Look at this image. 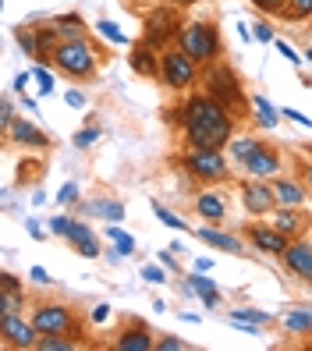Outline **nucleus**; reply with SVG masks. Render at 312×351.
<instances>
[{
	"mask_svg": "<svg viewBox=\"0 0 312 351\" xmlns=\"http://www.w3.org/2000/svg\"><path fill=\"white\" fill-rule=\"evenodd\" d=\"M181 138L189 142V149H224L235 138V121L231 110L210 93H195L181 103L178 110Z\"/></svg>",
	"mask_w": 312,
	"mask_h": 351,
	"instance_id": "nucleus-1",
	"label": "nucleus"
},
{
	"mask_svg": "<svg viewBox=\"0 0 312 351\" xmlns=\"http://www.w3.org/2000/svg\"><path fill=\"white\" fill-rule=\"evenodd\" d=\"M53 64L64 71L68 78L86 82V78L96 75L99 53H96V47L89 43L86 36H82V39H64V43H57V47H53Z\"/></svg>",
	"mask_w": 312,
	"mask_h": 351,
	"instance_id": "nucleus-2",
	"label": "nucleus"
},
{
	"mask_svg": "<svg viewBox=\"0 0 312 351\" xmlns=\"http://www.w3.org/2000/svg\"><path fill=\"white\" fill-rule=\"evenodd\" d=\"M178 47L189 53L195 64H213L220 57V36L210 22H181L178 29Z\"/></svg>",
	"mask_w": 312,
	"mask_h": 351,
	"instance_id": "nucleus-3",
	"label": "nucleus"
},
{
	"mask_svg": "<svg viewBox=\"0 0 312 351\" xmlns=\"http://www.w3.org/2000/svg\"><path fill=\"white\" fill-rule=\"evenodd\" d=\"M206 93H210L213 99H220L231 114H241L238 107H245V93H241V82L238 75L227 68V64H206Z\"/></svg>",
	"mask_w": 312,
	"mask_h": 351,
	"instance_id": "nucleus-4",
	"label": "nucleus"
},
{
	"mask_svg": "<svg viewBox=\"0 0 312 351\" xmlns=\"http://www.w3.org/2000/svg\"><path fill=\"white\" fill-rule=\"evenodd\" d=\"M181 167L189 171L195 181H202V184L227 181V174H231L224 149H189V153L181 156Z\"/></svg>",
	"mask_w": 312,
	"mask_h": 351,
	"instance_id": "nucleus-5",
	"label": "nucleus"
},
{
	"mask_svg": "<svg viewBox=\"0 0 312 351\" xmlns=\"http://www.w3.org/2000/svg\"><path fill=\"white\" fill-rule=\"evenodd\" d=\"M195 75H199V64L181 47H174V50L167 47L160 53V82H163V86L184 93V89L195 86Z\"/></svg>",
	"mask_w": 312,
	"mask_h": 351,
	"instance_id": "nucleus-6",
	"label": "nucleus"
},
{
	"mask_svg": "<svg viewBox=\"0 0 312 351\" xmlns=\"http://www.w3.org/2000/svg\"><path fill=\"white\" fill-rule=\"evenodd\" d=\"M32 323H36L39 334H75V326H78L71 308L68 305H53V302L39 305L32 313Z\"/></svg>",
	"mask_w": 312,
	"mask_h": 351,
	"instance_id": "nucleus-7",
	"label": "nucleus"
},
{
	"mask_svg": "<svg viewBox=\"0 0 312 351\" xmlns=\"http://www.w3.org/2000/svg\"><path fill=\"white\" fill-rule=\"evenodd\" d=\"M36 341H39V330H36V323L29 319H22L18 313H8V316H0V344L4 348H36Z\"/></svg>",
	"mask_w": 312,
	"mask_h": 351,
	"instance_id": "nucleus-8",
	"label": "nucleus"
},
{
	"mask_svg": "<svg viewBox=\"0 0 312 351\" xmlns=\"http://www.w3.org/2000/svg\"><path fill=\"white\" fill-rule=\"evenodd\" d=\"M241 202H245V210L252 213V217H263L269 210H277V195H274V184H266L263 178H248L241 184Z\"/></svg>",
	"mask_w": 312,
	"mask_h": 351,
	"instance_id": "nucleus-9",
	"label": "nucleus"
},
{
	"mask_svg": "<svg viewBox=\"0 0 312 351\" xmlns=\"http://www.w3.org/2000/svg\"><path fill=\"white\" fill-rule=\"evenodd\" d=\"M178 18L167 11V8H160L153 18H149V25H145V43H149L153 50H167V39L174 36L178 39Z\"/></svg>",
	"mask_w": 312,
	"mask_h": 351,
	"instance_id": "nucleus-10",
	"label": "nucleus"
},
{
	"mask_svg": "<svg viewBox=\"0 0 312 351\" xmlns=\"http://www.w3.org/2000/svg\"><path fill=\"white\" fill-rule=\"evenodd\" d=\"M241 167H245L248 178H263V181H266V178H277L284 163H280V153H277L274 146H266V142H263V146H259L252 156H248Z\"/></svg>",
	"mask_w": 312,
	"mask_h": 351,
	"instance_id": "nucleus-11",
	"label": "nucleus"
},
{
	"mask_svg": "<svg viewBox=\"0 0 312 351\" xmlns=\"http://www.w3.org/2000/svg\"><path fill=\"white\" fill-rule=\"evenodd\" d=\"M248 238H252V245L259 252H266V256H284L287 245H291V238L284 231H277V227H263V223H248Z\"/></svg>",
	"mask_w": 312,
	"mask_h": 351,
	"instance_id": "nucleus-12",
	"label": "nucleus"
},
{
	"mask_svg": "<svg viewBox=\"0 0 312 351\" xmlns=\"http://www.w3.org/2000/svg\"><path fill=\"white\" fill-rule=\"evenodd\" d=\"M284 266L302 284H312V245L302 241V238H295V241L287 245V252H284Z\"/></svg>",
	"mask_w": 312,
	"mask_h": 351,
	"instance_id": "nucleus-13",
	"label": "nucleus"
},
{
	"mask_svg": "<svg viewBox=\"0 0 312 351\" xmlns=\"http://www.w3.org/2000/svg\"><path fill=\"white\" fill-rule=\"evenodd\" d=\"M153 348H156V337L149 334V326H145V323L124 326L121 334L114 337V351H153Z\"/></svg>",
	"mask_w": 312,
	"mask_h": 351,
	"instance_id": "nucleus-14",
	"label": "nucleus"
},
{
	"mask_svg": "<svg viewBox=\"0 0 312 351\" xmlns=\"http://www.w3.org/2000/svg\"><path fill=\"white\" fill-rule=\"evenodd\" d=\"M68 241H71V249H75L82 259H96V256H99V241H96V234H93V227H89V223L71 220V227H68Z\"/></svg>",
	"mask_w": 312,
	"mask_h": 351,
	"instance_id": "nucleus-15",
	"label": "nucleus"
},
{
	"mask_svg": "<svg viewBox=\"0 0 312 351\" xmlns=\"http://www.w3.org/2000/svg\"><path fill=\"white\" fill-rule=\"evenodd\" d=\"M227 319H231L238 330H245V334H259L263 326H269L274 323V316L269 313H263V308H227Z\"/></svg>",
	"mask_w": 312,
	"mask_h": 351,
	"instance_id": "nucleus-16",
	"label": "nucleus"
},
{
	"mask_svg": "<svg viewBox=\"0 0 312 351\" xmlns=\"http://www.w3.org/2000/svg\"><path fill=\"white\" fill-rule=\"evenodd\" d=\"M11 142H18V146H25V149H47V135L39 132L36 125H29V121H11V125L4 128Z\"/></svg>",
	"mask_w": 312,
	"mask_h": 351,
	"instance_id": "nucleus-17",
	"label": "nucleus"
},
{
	"mask_svg": "<svg viewBox=\"0 0 312 351\" xmlns=\"http://www.w3.org/2000/svg\"><path fill=\"white\" fill-rule=\"evenodd\" d=\"M274 195H277V206H291V210H302V202H305L309 189H305L302 181L277 178V181H274Z\"/></svg>",
	"mask_w": 312,
	"mask_h": 351,
	"instance_id": "nucleus-18",
	"label": "nucleus"
},
{
	"mask_svg": "<svg viewBox=\"0 0 312 351\" xmlns=\"http://www.w3.org/2000/svg\"><path fill=\"white\" fill-rule=\"evenodd\" d=\"M18 308H25V291L11 274H4V280H0V316L18 313Z\"/></svg>",
	"mask_w": 312,
	"mask_h": 351,
	"instance_id": "nucleus-19",
	"label": "nucleus"
},
{
	"mask_svg": "<svg viewBox=\"0 0 312 351\" xmlns=\"http://www.w3.org/2000/svg\"><path fill=\"white\" fill-rule=\"evenodd\" d=\"M195 238H199V241H206V245H213V249H220V252L245 256V245H241L238 238L224 234V231H213V227H199V231H195Z\"/></svg>",
	"mask_w": 312,
	"mask_h": 351,
	"instance_id": "nucleus-20",
	"label": "nucleus"
},
{
	"mask_svg": "<svg viewBox=\"0 0 312 351\" xmlns=\"http://www.w3.org/2000/svg\"><path fill=\"white\" fill-rule=\"evenodd\" d=\"M195 213H199L202 220H224V217H227V199H224L220 192H202V195L195 199Z\"/></svg>",
	"mask_w": 312,
	"mask_h": 351,
	"instance_id": "nucleus-21",
	"label": "nucleus"
},
{
	"mask_svg": "<svg viewBox=\"0 0 312 351\" xmlns=\"http://www.w3.org/2000/svg\"><path fill=\"white\" fill-rule=\"evenodd\" d=\"M189 291L199 295L202 305H210V308L220 305V287H217L210 277H206V274H199V270H192V277H189Z\"/></svg>",
	"mask_w": 312,
	"mask_h": 351,
	"instance_id": "nucleus-22",
	"label": "nucleus"
},
{
	"mask_svg": "<svg viewBox=\"0 0 312 351\" xmlns=\"http://www.w3.org/2000/svg\"><path fill=\"white\" fill-rule=\"evenodd\" d=\"M82 213H86V217H103L107 223H121L124 220V206L117 199H96V202L82 206Z\"/></svg>",
	"mask_w": 312,
	"mask_h": 351,
	"instance_id": "nucleus-23",
	"label": "nucleus"
},
{
	"mask_svg": "<svg viewBox=\"0 0 312 351\" xmlns=\"http://www.w3.org/2000/svg\"><path fill=\"white\" fill-rule=\"evenodd\" d=\"M274 227H277V231H284L291 241H295V238L305 231V227H309V220H305L298 210H291V206H280V213L274 217Z\"/></svg>",
	"mask_w": 312,
	"mask_h": 351,
	"instance_id": "nucleus-24",
	"label": "nucleus"
},
{
	"mask_svg": "<svg viewBox=\"0 0 312 351\" xmlns=\"http://www.w3.org/2000/svg\"><path fill=\"white\" fill-rule=\"evenodd\" d=\"M252 117H256V125H259V128L274 132V128L280 125V117H284V114H277V107H274V103H269L266 96H252Z\"/></svg>",
	"mask_w": 312,
	"mask_h": 351,
	"instance_id": "nucleus-25",
	"label": "nucleus"
},
{
	"mask_svg": "<svg viewBox=\"0 0 312 351\" xmlns=\"http://www.w3.org/2000/svg\"><path fill=\"white\" fill-rule=\"evenodd\" d=\"M53 36H57V43H64V39H82L86 36V22H82L78 14H68V18H53L50 22Z\"/></svg>",
	"mask_w": 312,
	"mask_h": 351,
	"instance_id": "nucleus-26",
	"label": "nucleus"
},
{
	"mask_svg": "<svg viewBox=\"0 0 312 351\" xmlns=\"http://www.w3.org/2000/svg\"><path fill=\"white\" fill-rule=\"evenodd\" d=\"M277 323L287 330V334H298V337L312 334V313L309 308H291V313H284Z\"/></svg>",
	"mask_w": 312,
	"mask_h": 351,
	"instance_id": "nucleus-27",
	"label": "nucleus"
},
{
	"mask_svg": "<svg viewBox=\"0 0 312 351\" xmlns=\"http://www.w3.org/2000/svg\"><path fill=\"white\" fill-rule=\"evenodd\" d=\"M103 234H107V241L114 245L110 252H114L117 259H128V256L135 252V238H132L128 231H121L117 223H107V231H103Z\"/></svg>",
	"mask_w": 312,
	"mask_h": 351,
	"instance_id": "nucleus-28",
	"label": "nucleus"
},
{
	"mask_svg": "<svg viewBox=\"0 0 312 351\" xmlns=\"http://www.w3.org/2000/svg\"><path fill=\"white\" fill-rule=\"evenodd\" d=\"M132 68L139 75H149V78H160V53L153 47H142L139 53H132Z\"/></svg>",
	"mask_w": 312,
	"mask_h": 351,
	"instance_id": "nucleus-29",
	"label": "nucleus"
},
{
	"mask_svg": "<svg viewBox=\"0 0 312 351\" xmlns=\"http://www.w3.org/2000/svg\"><path fill=\"white\" fill-rule=\"evenodd\" d=\"M259 146H263L259 138H252V135H241V138H231V142H227V153H231V160L241 167V163H245L248 156H252Z\"/></svg>",
	"mask_w": 312,
	"mask_h": 351,
	"instance_id": "nucleus-30",
	"label": "nucleus"
},
{
	"mask_svg": "<svg viewBox=\"0 0 312 351\" xmlns=\"http://www.w3.org/2000/svg\"><path fill=\"white\" fill-rule=\"evenodd\" d=\"M36 348L39 351H75L78 341H68V334H39Z\"/></svg>",
	"mask_w": 312,
	"mask_h": 351,
	"instance_id": "nucleus-31",
	"label": "nucleus"
},
{
	"mask_svg": "<svg viewBox=\"0 0 312 351\" xmlns=\"http://www.w3.org/2000/svg\"><path fill=\"white\" fill-rule=\"evenodd\" d=\"M14 39H18V47H22L29 57L39 60V36H36L32 25H18V29H14Z\"/></svg>",
	"mask_w": 312,
	"mask_h": 351,
	"instance_id": "nucleus-32",
	"label": "nucleus"
},
{
	"mask_svg": "<svg viewBox=\"0 0 312 351\" xmlns=\"http://www.w3.org/2000/svg\"><path fill=\"white\" fill-rule=\"evenodd\" d=\"M96 32L103 36V39H107V43H114V47H128V36H124L114 22H110V18H103V22H96Z\"/></svg>",
	"mask_w": 312,
	"mask_h": 351,
	"instance_id": "nucleus-33",
	"label": "nucleus"
},
{
	"mask_svg": "<svg viewBox=\"0 0 312 351\" xmlns=\"http://www.w3.org/2000/svg\"><path fill=\"white\" fill-rule=\"evenodd\" d=\"M153 213H156V220H160L163 227H171V231H189V223H184L181 217H174L163 202H153Z\"/></svg>",
	"mask_w": 312,
	"mask_h": 351,
	"instance_id": "nucleus-34",
	"label": "nucleus"
},
{
	"mask_svg": "<svg viewBox=\"0 0 312 351\" xmlns=\"http://www.w3.org/2000/svg\"><path fill=\"white\" fill-rule=\"evenodd\" d=\"M32 78L39 82V96H50V93H53V75H50L43 64H36V68H32Z\"/></svg>",
	"mask_w": 312,
	"mask_h": 351,
	"instance_id": "nucleus-35",
	"label": "nucleus"
},
{
	"mask_svg": "<svg viewBox=\"0 0 312 351\" xmlns=\"http://www.w3.org/2000/svg\"><path fill=\"white\" fill-rule=\"evenodd\" d=\"M96 138H99V128H78L75 132V146L78 149H89V146H96Z\"/></svg>",
	"mask_w": 312,
	"mask_h": 351,
	"instance_id": "nucleus-36",
	"label": "nucleus"
},
{
	"mask_svg": "<svg viewBox=\"0 0 312 351\" xmlns=\"http://www.w3.org/2000/svg\"><path fill=\"white\" fill-rule=\"evenodd\" d=\"M287 18H309L312 14V0H287Z\"/></svg>",
	"mask_w": 312,
	"mask_h": 351,
	"instance_id": "nucleus-37",
	"label": "nucleus"
},
{
	"mask_svg": "<svg viewBox=\"0 0 312 351\" xmlns=\"http://www.w3.org/2000/svg\"><path fill=\"white\" fill-rule=\"evenodd\" d=\"M156 348H160V351H189L192 344L181 341V337H174V334H167V337H156Z\"/></svg>",
	"mask_w": 312,
	"mask_h": 351,
	"instance_id": "nucleus-38",
	"label": "nucleus"
},
{
	"mask_svg": "<svg viewBox=\"0 0 312 351\" xmlns=\"http://www.w3.org/2000/svg\"><path fill=\"white\" fill-rule=\"evenodd\" d=\"M57 202H60V206H75V202H78V184H75V181L60 184V192H57Z\"/></svg>",
	"mask_w": 312,
	"mask_h": 351,
	"instance_id": "nucleus-39",
	"label": "nucleus"
},
{
	"mask_svg": "<svg viewBox=\"0 0 312 351\" xmlns=\"http://www.w3.org/2000/svg\"><path fill=\"white\" fill-rule=\"evenodd\" d=\"M252 4H256L263 14H284V11H287V0H252Z\"/></svg>",
	"mask_w": 312,
	"mask_h": 351,
	"instance_id": "nucleus-40",
	"label": "nucleus"
},
{
	"mask_svg": "<svg viewBox=\"0 0 312 351\" xmlns=\"http://www.w3.org/2000/svg\"><path fill=\"white\" fill-rule=\"evenodd\" d=\"M280 114H284V117H291L295 125H302V128H309V132H312V117H305L302 110H295V107H280Z\"/></svg>",
	"mask_w": 312,
	"mask_h": 351,
	"instance_id": "nucleus-41",
	"label": "nucleus"
},
{
	"mask_svg": "<svg viewBox=\"0 0 312 351\" xmlns=\"http://www.w3.org/2000/svg\"><path fill=\"white\" fill-rule=\"evenodd\" d=\"M68 227H71V217H53V220H50V234L68 238Z\"/></svg>",
	"mask_w": 312,
	"mask_h": 351,
	"instance_id": "nucleus-42",
	"label": "nucleus"
},
{
	"mask_svg": "<svg viewBox=\"0 0 312 351\" xmlns=\"http://www.w3.org/2000/svg\"><path fill=\"white\" fill-rule=\"evenodd\" d=\"M142 277L149 284H167V274H163L160 266H142Z\"/></svg>",
	"mask_w": 312,
	"mask_h": 351,
	"instance_id": "nucleus-43",
	"label": "nucleus"
},
{
	"mask_svg": "<svg viewBox=\"0 0 312 351\" xmlns=\"http://www.w3.org/2000/svg\"><path fill=\"white\" fill-rule=\"evenodd\" d=\"M274 43H277V50L284 53V60H291V64H302V53H295V47H291V43H284V39H274Z\"/></svg>",
	"mask_w": 312,
	"mask_h": 351,
	"instance_id": "nucleus-44",
	"label": "nucleus"
},
{
	"mask_svg": "<svg viewBox=\"0 0 312 351\" xmlns=\"http://www.w3.org/2000/svg\"><path fill=\"white\" fill-rule=\"evenodd\" d=\"M252 36L259 39V43H274V39H277V36H274V29H269L266 22H256V32H252Z\"/></svg>",
	"mask_w": 312,
	"mask_h": 351,
	"instance_id": "nucleus-45",
	"label": "nucleus"
},
{
	"mask_svg": "<svg viewBox=\"0 0 312 351\" xmlns=\"http://www.w3.org/2000/svg\"><path fill=\"white\" fill-rule=\"evenodd\" d=\"M64 99H68V107H75V110H78V107H86V96H82L78 89H71V93H68Z\"/></svg>",
	"mask_w": 312,
	"mask_h": 351,
	"instance_id": "nucleus-46",
	"label": "nucleus"
},
{
	"mask_svg": "<svg viewBox=\"0 0 312 351\" xmlns=\"http://www.w3.org/2000/svg\"><path fill=\"white\" fill-rule=\"evenodd\" d=\"M29 277H32L36 284H50V274L43 270V266H32V270H29Z\"/></svg>",
	"mask_w": 312,
	"mask_h": 351,
	"instance_id": "nucleus-47",
	"label": "nucleus"
},
{
	"mask_svg": "<svg viewBox=\"0 0 312 351\" xmlns=\"http://www.w3.org/2000/svg\"><path fill=\"white\" fill-rule=\"evenodd\" d=\"M174 249H163V252H156V259L163 263V266H167V270H178V263H174V256H171Z\"/></svg>",
	"mask_w": 312,
	"mask_h": 351,
	"instance_id": "nucleus-48",
	"label": "nucleus"
},
{
	"mask_svg": "<svg viewBox=\"0 0 312 351\" xmlns=\"http://www.w3.org/2000/svg\"><path fill=\"white\" fill-rule=\"evenodd\" d=\"M107 316H110L107 305H96V308H93V323H107Z\"/></svg>",
	"mask_w": 312,
	"mask_h": 351,
	"instance_id": "nucleus-49",
	"label": "nucleus"
},
{
	"mask_svg": "<svg viewBox=\"0 0 312 351\" xmlns=\"http://www.w3.org/2000/svg\"><path fill=\"white\" fill-rule=\"evenodd\" d=\"M195 270H199V274H210V270H213V259H210V256L195 259Z\"/></svg>",
	"mask_w": 312,
	"mask_h": 351,
	"instance_id": "nucleus-50",
	"label": "nucleus"
},
{
	"mask_svg": "<svg viewBox=\"0 0 312 351\" xmlns=\"http://www.w3.org/2000/svg\"><path fill=\"white\" fill-rule=\"evenodd\" d=\"M25 223H29V234H32V238H47L43 227H39V220H25Z\"/></svg>",
	"mask_w": 312,
	"mask_h": 351,
	"instance_id": "nucleus-51",
	"label": "nucleus"
},
{
	"mask_svg": "<svg viewBox=\"0 0 312 351\" xmlns=\"http://www.w3.org/2000/svg\"><path fill=\"white\" fill-rule=\"evenodd\" d=\"M305 184H309V192H312V163L305 167Z\"/></svg>",
	"mask_w": 312,
	"mask_h": 351,
	"instance_id": "nucleus-52",
	"label": "nucleus"
},
{
	"mask_svg": "<svg viewBox=\"0 0 312 351\" xmlns=\"http://www.w3.org/2000/svg\"><path fill=\"white\" fill-rule=\"evenodd\" d=\"M178 4H199V0H178Z\"/></svg>",
	"mask_w": 312,
	"mask_h": 351,
	"instance_id": "nucleus-53",
	"label": "nucleus"
},
{
	"mask_svg": "<svg viewBox=\"0 0 312 351\" xmlns=\"http://www.w3.org/2000/svg\"><path fill=\"white\" fill-rule=\"evenodd\" d=\"M305 57H309V60H312V47H309V50H305Z\"/></svg>",
	"mask_w": 312,
	"mask_h": 351,
	"instance_id": "nucleus-54",
	"label": "nucleus"
},
{
	"mask_svg": "<svg viewBox=\"0 0 312 351\" xmlns=\"http://www.w3.org/2000/svg\"><path fill=\"white\" fill-rule=\"evenodd\" d=\"M309 29H312V14H309Z\"/></svg>",
	"mask_w": 312,
	"mask_h": 351,
	"instance_id": "nucleus-55",
	"label": "nucleus"
}]
</instances>
